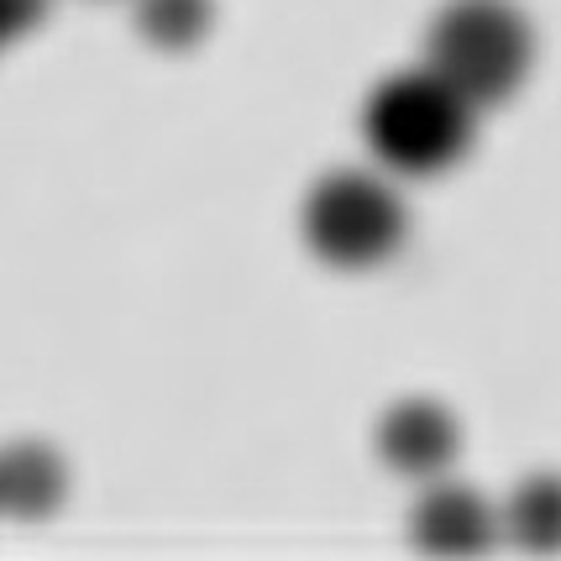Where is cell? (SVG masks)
Wrapping results in <instances>:
<instances>
[{
    "label": "cell",
    "mask_w": 561,
    "mask_h": 561,
    "mask_svg": "<svg viewBox=\"0 0 561 561\" xmlns=\"http://www.w3.org/2000/svg\"><path fill=\"white\" fill-rule=\"evenodd\" d=\"M530 64L536 32L514 0H446L425 32V69L478 111L504 105L525 84Z\"/></svg>",
    "instance_id": "cell-1"
},
{
    "label": "cell",
    "mask_w": 561,
    "mask_h": 561,
    "mask_svg": "<svg viewBox=\"0 0 561 561\" xmlns=\"http://www.w3.org/2000/svg\"><path fill=\"white\" fill-rule=\"evenodd\" d=\"M472 116L478 105H467L440 73L410 69L389 73L363 105V137L373 158L393 173H425L451 169L472 147Z\"/></svg>",
    "instance_id": "cell-2"
},
{
    "label": "cell",
    "mask_w": 561,
    "mask_h": 561,
    "mask_svg": "<svg viewBox=\"0 0 561 561\" xmlns=\"http://www.w3.org/2000/svg\"><path fill=\"white\" fill-rule=\"evenodd\" d=\"M410 231L404 199L393 195L389 179L367 169H336L325 173L305 195V242L320 263L331 268H373L399 252Z\"/></svg>",
    "instance_id": "cell-3"
},
{
    "label": "cell",
    "mask_w": 561,
    "mask_h": 561,
    "mask_svg": "<svg viewBox=\"0 0 561 561\" xmlns=\"http://www.w3.org/2000/svg\"><path fill=\"white\" fill-rule=\"evenodd\" d=\"M378 457L399 478H436L457 457V420L431 399H404L378 420Z\"/></svg>",
    "instance_id": "cell-4"
},
{
    "label": "cell",
    "mask_w": 561,
    "mask_h": 561,
    "mask_svg": "<svg viewBox=\"0 0 561 561\" xmlns=\"http://www.w3.org/2000/svg\"><path fill=\"white\" fill-rule=\"evenodd\" d=\"M410 540L431 557H478L493 540V510L472 489H431L410 514Z\"/></svg>",
    "instance_id": "cell-5"
},
{
    "label": "cell",
    "mask_w": 561,
    "mask_h": 561,
    "mask_svg": "<svg viewBox=\"0 0 561 561\" xmlns=\"http://www.w3.org/2000/svg\"><path fill=\"white\" fill-rule=\"evenodd\" d=\"M510 536L525 551H561V478L557 472H536L514 489L510 510H504Z\"/></svg>",
    "instance_id": "cell-6"
},
{
    "label": "cell",
    "mask_w": 561,
    "mask_h": 561,
    "mask_svg": "<svg viewBox=\"0 0 561 561\" xmlns=\"http://www.w3.org/2000/svg\"><path fill=\"white\" fill-rule=\"evenodd\" d=\"M64 489V472L48 451H11L0 457V510L11 514H43Z\"/></svg>",
    "instance_id": "cell-7"
},
{
    "label": "cell",
    "mask_w": 561,
    "mask_h": 561,
    "mask_svg": "<svg viewBox=\"0 0 561 561\" xmlns=\"http://www.w3.org/2000/svg\"><path fill=\"white\" fill-rule=\"evenodd\" d=\"M137 26L152 48L184 53L210 26V0H137Z\"/></svg>",
    "instance_id": "cell-8"
},
{
    "label": "cell",
    "mask_w": 561,
    "mask_h": 561,
    "mask_svg": "<svg viewBox=\"0 0 561 561\" xmlns=\"http://www.w3.org/2000/svg\"><path fill=\"white\" fill-rule=\"evenodd\" d=\"M43 5H48V0H0V43L26 32V26L43 16Z\"/></svg>",
    "instance_id": "cell-9"
}]
</instances>
